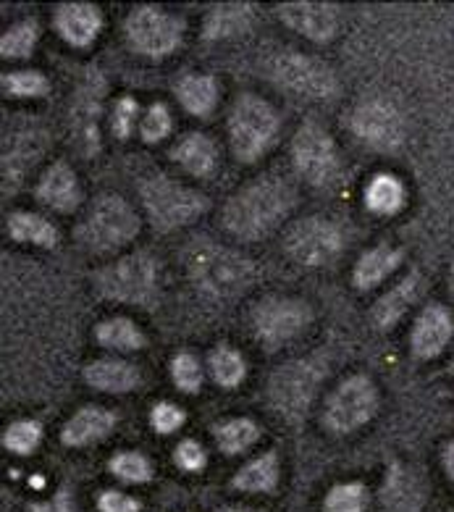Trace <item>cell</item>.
Here are the masks:
<instances>
[{
  "label": "cell",
  "mask_w": 454,
  "mask_h": 512,
  "mask_svg": "<svg viewBox=\"0 0 454 512\" xmlns=\"http://www.w3.org/2000/svg\"><path fill=\"white\" fill-rule=\"evenodd\" d=\"M294 205V192L281 179H258L247 184L231 197L224 211V226L234 237L255 242V239L271 234L276 226L289 216Z\"/></svg>",
  "instance_id": "obj_1"
},
{
  "label": "cell",
  "mask_w": 454,
  "mask_h": 512,
  "mask_svg": "<svg viewBox=\"0 0 454 512\" xmlns=\"http://www.w3.org/2000/svg\"><path fill=\"white\" fill-rule=\"evenodd\" d=\"M187 266L197 287L213 297L242 295L255 279L250 258L216 242H197L189 247Z\"/></svg>",
  "instance_id": "obj_2"
},
{
  "label": "cell",
  "mask_w": 454,
  "mask_h": 512,
  "mask_svg": "<svg viewBox=\"0 0 454 512\" xmlns=\"http://www.w3.org/2000/svg\"><path fill=\"white\" fill-rule=\"evenodd\" d=\"M137 232L140 218L132 211V205L119 195H100L82 218L77 239L92 253H113L126 242H132Z\"/></svg>",
  "instance_id": "obj_3"
},
{
  "label": "cell",
  "mask_w": 454,
  "mask_h": 512,
  "mask_svg": "<svg viewBox=\"0 0 454 512\" xmlns=\"http://www.w3.org/2000/svg\"><path fill=\"white\" fill-rule=\"evenodd\" d=\"M140 195L142 203H145V211L153 218V224L163 232L192 224L195 218L208 211L205 195L189 190V187L174 182V179H168L166 174L147 176L145 182L140 184Z\"/></svg>",
  "instance_id": "obj_4"
},
{
  "label": "cell",
  "mask_w": 454,
  "mask_h": 512,
  "mask_svg": "<svg viewBox=\"0 0 454 512\" xmlns=\"http://www.w3.org/2000/svg\"><path fill=\"white\" fill-rule=\"evenodd\" d=\"M279 134V116L268 100L255 95L237 98L229 116V140L239 161L252 163L266 153Z\"/></svg>",
  "instance_id": "obj_5"
},
{
  "label": "cell",
  "mask_w": 454,
  "mask_h": 512,
  "mask_svg": "<svg viewBox=\"0 0 454 512\" xmlns=\"http://www.w3.org/2000/svg\"><path fill=\"white\" fill-rule=\"evenodd\" d=\"M98 292L126 305H147L158 292V268L147 253H134L105 266L95 276Z\"/></svg>",
  "instance_id": "obj_6"
},
{
  "label": "cell",
  "mask_w": 454,
  "mask_h": 512,
  "mask_svg": "<svg viewBox=\"0 0 454 512\" xmlns=\"http://www.w3.org/2000/svg\"><path fill=\"white\" fill-rule=\"evenodd\" d=\"M323 376H326V368L318 358L292 360L284 368H279L273 373L271 389H268L273 410L289 418V421H297L302 415H308L310 402H313Z\"/></svg>",
  "instance_id": "obj_7"
},
{
  "label": "cell",
  "mask_w": 454,
  "mask_h": 512,
  "mask_svg": "<svg viewBox=\"0 0 454 512\" xmlns=\"http://www.w3.org/2000/svg\"><path fill=\"white\" fill-rule=\"evenodd\" d=\"M126 40L137 53L147 58H163L174 53L182 43L184 22L163 8L142 6L134 8L126 19Z\"/></svg>",
  "instance_id": "obj_8"
},
{
  "label": "cell",
  "mask_w": 454,
  "mask_h": 512,
  "mask_svg": "<svg viewBox=\"0 0 454 512\" xmlns=\"http://www.w3.org/2000/svg\"><path fill=\"white\" fill-rule=\"evenodd\" d=\"M378 392L368 376H352L336 386L326 400L323 421L336 434H350L376 415Z\"/></svg>",
  "instance_id": "obj_9"
},
{
  "label": "cell",
  "mask_w": 454,
  "mask_h": 512,
  "mask_svg": "<svg viewBox=\"0 0 454 512\" xmlns=\"http://www.w3.org/2000/svg\"><path fill=\"white\" fill-rule=\"evenodd\" d=\"M292 155L297 171L315 187H326L342 171V161H339V150H336L334 140H331L326 129L313 124V121L297 129L292 142Z\"/></svg>",
  "instance_id": "obj_10"
},
{
  "label": "cell",
  "mask_w": 454,
  "mask_h": 512,
  "mask_svg": "<svg viewBox=\"0 0 454 512\" xmlns=\"http://www.w3.org/2000/svg\"><path fill=\"white\" fill-rule=\"evenodd\" d=\"M284 247L289 258L297 260L300 266H329L344 250V237L334 221L310 216L289 229Z\"/></svg>",
  "instance_id": "obj_11"
},
{
  "label": "cell",
  "mask_w": 454,
  "mask_h": 512,
  "mask_svg": "<svg viewBox=\"0 0 454 512\" xmlns=\"http://www.w3.org/2000/svg\"><path fill=\"white\" fill-rule=\"evenodd\" d=\"M273 79L294 95L313 100H329L336 95V77L329 66L302 53H281L271 66Z\"/></svg>",
  "instance_id": "obj_12"
},
{
  "label": "cell",
  "mask_w": 454,
  "mask_h": 512,
  "mask_svg": "<svg viewBox=\"0 0 454 512\" xmlns=\"http://www.w3.org/2000/svg\"><path fill=\"white\" fill-rule=\"evenodd\" d=\"M352 132L373 150H397L405 142V116L392 100L371 98L352 113Z\"/></svg>",
  "instance_id": "obj_13"
},
{
  "label": "cell",
  "mask_w": 454,
  "mask_h": 512,
  "mask_svg": "<svg viewBox=\"0 0 454 512\" xmlns=\"http://www.w3.org/2000/svg\"><path fill=\"white\" fill-rule=\"evenodd\" d=\"M310 308L302 300H289V297H271L263 300L252 310V329L260 342L268 347H279L289 339L300 337L308 329Z\"/></svg>",
  "instance_id": "obj_14"
},
{
  "label": "cell",
  "mask_w": 454,
  "mask_h": 512,
  "mask_svg": "<svg viewBox=\"0 0 454 512\" xmlns=\"http://www.w3.org/2000/svg\"><path fill=\"white\" fill-rule=\"evenodd\" d=\"M105 79L100 69H87L84 79L79 82V90L71 103V132H74V145L84 158H92L100 148L98 119L100 106H103Z\"/></svg>",
  "instance_id": "obj_15"
},
{
  "label": "cell",
  "mask_w": 454,
  "mask_h": 512,
  "mask_svg": "<svg viewBox=\"0 0 454 512\" xmlns=\"http://www.w3.org/2000/svg\"><path fill=\"white\" fill-rule=\"evenodd\" d=\"M279 16L297 35L308 37L313 43H326L339 32L342 14L334 3H284Z\"/></svg>",
  "instance_id": "obj_16"
},
{
  "label": "cell",
  "mask_w": 454,
  "mask_h": 512,
  "mask_svg": "<svg viewBox=\"0 0 454 512\" xmlns=\"http://www.w3.org/2000/svg\"><path fill=\"white\" fill-rule=\"evenodd\" d=\"M454 337V318L444 305H428L418 316L410 334V344L418 358L431 360L447 350L449 339Z\"/></svg>",
  "instance_id": "obj_17"
},
{
  "label": "cell",
  "mask_w": 454,
  "mask_h": 512,
  "mask_svg": "<svg viewBox=\"0 0 454 512\" xmlns=\"http://www.w3.org/2000/svg\"><path fill=\"white\" fill-rule=\"evenodd\" d=\"M426 502V484L415 468L392 465L381 489V512H420Z\"/></svg>",
  "instance_id": "obj_18"
},
{
  "label": "cell",
  "mask_w": 454,
  "mask_h": 512,
  "mask_svg": "<svg viewBox=\"0 0 454 512\" xmlns=\"http://www.w3.org/2000/svg\"><path fill=\"white\" fill-rule=\"evenodd\" d=\"M53 24L66 43L74 48H87L100 35L103 16L98 6H90V3H63L53 16Z\"/></svg>",
  "instance_id": "obj_19"
},
{
  "label": "cell",
  "mask_w": 454,
  "mask_h": 512,
  "mask_svg": "<svg viewBox=\"0 0 454 512\" xmlns=\"http://www.w3.org/2000/svg\"><path fill=\"white\" fill-rule=\"evenodd\" d=\"M77 174L66 163H53L37 184V200L58 213H71L79 205Z\"/></svg>",
  "instance_id": "obj_20"
},
{
  "label": "cell",
  "mask_w": 454,
  "mask_h": 512,
  "mask_svg": "<svg viewBox=\"0 0 454 512\" xmlns=\"http://www.w3.org/2000/svg\"><path fill=\"white\" fill-rule=\"evenodd\" d=\"M84 381L98 389V392L108 394H126L137 389L142 381L140 371L134 368L132 363H124V360H95L84 368Z\"/></svg>",
  "instance_id": "obj_21"
},
{
  "label": "cell",
  "mask_w": 454,
  "mask_h": 512,
  "mask_svg": "<svg viewBox=\"0 0 454 512\" xmlns=\"http://www.w3.org/2000/svg\"><path fill=\"white\" fill-rule=\"evenodd\" d=\"M116 426V415L103 410V407H82L61 431L63 444L69 447H87V444L100 442L103 436L111 434Z\"/></svg>",
  "instance_id": "obj_22"
},
{
  "label": "cell",
  "mask_w": 454,
  "mask_h": 512,
  "mask_svg": "<svg viewBox=\"0 0 454 512\" xmlns=\"http://www.w3.org/2000/svg\"><path fill=\"white\" fill-rule=\"evenodd\" d=\"M420 292V274L413 271L410 276L399 281L397 287L389 289L381 300L376 302V308H373V323H376L378 329H392L397 326V321L405 316L410 305L418 300Z\"/></svg>",
  "instance_id": "obj_23"
},
{
  "label": "cell",
  "mask_w": 454,
  "mask_h": 512,
  "mask_svg": "<svg viewBox=\"0 0 454 512\" xmlns=\"http://www.w3.org/2000/svg\"><path fill=\"white\" fill-rule=\"evenodd\" d=\"M216 155V145L200 132L184 134L174 148V161L195 176H208L216 169Z\"/></svg>",
  "instance_id": "obj_24"
},
{
  "label": "cell",
  "mask_w": 454,
  "mask_h": 512,
  "mask_svg": "<svg viewBox=\"0 0 454 512\" xmlns=\"http://www.w3.org/2000/svg\"><path fill=\"white\" fill-rule=\"evenodd\" d=\"M399 260H402V253H399L397 247L381 245L368 250V253H363L360 255V260H357L355 274H352L355 287L357 289L378 287V284H381V281H384L386 276L392 274L394 268L399 266Z\"/></svg>",
  "instance_id": "obj_25"
},
{
  "label": "cell",
  "mask_w": 454,
  "mask_h": 512,
  "mask_svg": "<svg viewBox=\"0 0 454 512\" xmlns=\"http://www.w3.org/2000/svg\"><path fill=\"white\" fill-rule=\"evenodd\" d=\"M252 6L250 3H229V6H216L205 19V37L208 40H226V37L245 35L252 27Z\"/></svg>",
  "instance_id": "obj_26"
},
{
  "label": "cell",
  "mask_w": 454,
  "mask_h": 512,
  "mask_svg": "<svg viewBox=\"0 0 454 512\" xmlns=\"http://www.w3.org/2000/svg\"><path fill=\"white\" fill-rule=\"evenodd\" d=\"M176 98L192 116H208L218 103V85L205 74H187L176 82Z\"/></svg>",
  "instance_id": "obj_27"
},
{
  "label": "cell",
  "mask_w": 454,
  "mask_h": 512,
  "mask_svg": "<svg viewBox=\"0 0 454 512\" xmlns=\"http://www.w3.org/2000/svg\"><path fill=\"white\" fill-rule=\"evenodd\" d=\"M365 205L378 216H392L405 205V187L392 174L373 176L365 187Z\"/></svg>",
  "instance_id": "obj_28"
},
{
  "label": "cell",
  "mask_w": 454,
  "mask_h": 512,
  "mask_svg": "<svg viewBox=\"0 0 454 512\" xmlns=\"http://www.w3.org/2000/svg\"><path fill=\"white\" fill-rule=\"evenodd\" d=\"M8 234L16 242H29L37 247H56L58 245V229L50 221L35 213H11L8 216Z\"/></svg>",
  "instance_id": "obj_29"
},
{
  "label": "cell",
  "mask_w": 454,
  "mask_h": 512,
  "mask_svg": "<svg viewBox=\"0 0 454 512\" xmlns=\"http://www.w3.org/2000/svg\"><path fill=\"white\" fill-rule=\"evenodd\" d=\"M95 339L116 352H134L145 347V334L129 318H108L95 329Z\"/></svg>",
  "instance_id": "obj_30"
},
{
  "label": "cell",
  "mask_w": 454,
  "mask_h": 512,
  "mask_svg": "<svg viewBox=\"0 0 454 512\" xmlns=\"http://www.w3.org/2000/svg\"><path fill=\"white\" fill-rule=\"evenodd\" d=\"M276 484H279V460L273 452L255 457L234 476V489L242 491H273Z\"/></svg>",
  "instance_id": "obj_31"
},
{
  "label": "cell",
  "mask_w": 454,
  "mask_h": 512,
  "mask_svg": "<svg viewBox=\"0 0 454 512\" xmlns=\"http://www.w3.org/2000/svg\"><path fill=\"white\" fill-rule=\"evenodd\" d=\"M213 436H216L218 447L224 449L226 455H237V452H245L247 447L258 442V426L247 418H231V421L218 423L213 428Z\"/></svg>",
  "instance_id": "obj_32"
},
{
  "label": "cell",
  "mask_w": 454,
  "mask_h": 512,
  "mask_svg": "<svg viewBox=\"0 0 454 512\" xmlns=\"http://www.w3.org/2000/svg\"><path fill=\"white\" fill-rule=\"evenodd\" d=\"M208 365L213 379L221 386H226V389H234L239 381L245 379V360H242V355L237 350H231L226 344H218L216 350L210 352Z\"/></svg>",
  "instance_id": "obj_33"
},
{
  "label": "cell",
  "mask_w": 454,
  "mask_h": 512,
  "mask_svg": "<svg viewBox=\"0 0 454 512\" xmlns=\"http://www.w3.org/2000/svg\"><path fill=\"white\" fill-rule=\"evenodd\" d=\"M37 35H40V29H37L35 22H19L14 27L8 29L3 40H0V50H3V56L6 58H27L32 53L37 43Z\"/></svg>",
  "instance_id": "obj_34"
},
{
  "label": "cell",
  "mask_w": 454,
  "mask_h": 512,
  "mask_svg": "<svg viewBox=\"0 0 454 512\" xmlns=\"http://www.w3.org/2000/svg\"><path fill=\"white\" fill-rule=\"evenodd\" d=\"M3 90L11 98H42L48 92V79L40 71H14L3 77Z\"/></svg>",
  "instance_id": "obj_35"
},
{
  "label": "cell",
  "mask_w": 454,
  "mask_h": 512,
  "mask_svg": "<svg viewBox=\"0 0 454 512\" xmlns=\"http://www.w3.org/2000/svg\"><path fill=\"white\" fill-rule=\"evenodd\" d=\"M365 505H368V491L363 484L334 486L323 502L326 512H363Z\"/></svg>",
  "instance_id": "obj_36"
},
{
  "label": "cell",
  "mask_w": 454,
  "mask_h": 512,
  "mask_svg": "<svg viewBox=\"0 0 454 512\" xmlns=\"http://www.w3.org/2000/svg\"><path fill=\"white\" fill-rule=\"evenodd\" d=\"M171 376H174V384L182 389L184 394L200 392L203 386V368H200V360L189 352H179L174 360H171Z\"/></svg>",
  "instance_id": "obj_37"
},
{
  "label": "cell",
  "mask_w": 454,
  "mask_h": 512,
  "mask_svg": "<svg viewBox=\"0 0 454 512\" xmlns=\"http://www.w3.org/2000/svg\"><path fill=\"white\" fill-rule=\"evenodd\" d=\"M42 439V428L37 421H19L11 423L3 434V444L6 449H11L14 455H29L32 449L40 444Z\"/></svg>",
  "instance_id": "obj_38"
},
{
  "label": "cell",
  "mask_w": 454,
  "mask_h": 512,
  "mask_svg": "<svg viewBox=\"0 0 454 512\" xmlns=\"http://www.w3.org/2000/svg\"><path fill=\"white\" fill-rule=\"evenodd\" d=\"M111 470L129 484H142L150 478V463L137 452H121L111 460Z\"/></svg>",
  "instance_id": "obj_39"
},
{
  "label": "cell",
  "mask_w": 454,
  "mask_h": 512,
  "mask_svg": "<svg viewBox=\"0 0 454 512\" xmlns=\"http://www.w3.org/2000/svg\"><path fill=\"white\" fill-rule=\"evenodd\" d=\"M168 132H171V116H168V108L161 106V103H155V106H150V111L142 116V124H140L142 140L161 142Z\"/></svg>",
  "instance_id": "obj_40"
},
{
  "label": "cell",
  "mask_w": 454,
  "mask_h": 512,
  "mask_svg": "<svg viewBox=\"0 0 454 512\" xmlns=\"http://www.w3.org/2000/svg\"><path fill=\"white\" fill-rule=\"evenodd\" d=\"M134 124H137V103L132 98H121L113 108L111 116V127L113 134L119 137V140H126L129 134H132Z\"/></svg>",
  "instance_id": "obj_41"
},
{
  "label": "cell",
  "mask_w": 454,
  "mask_h": 512,
  "mask_svg": "<svg viewBox=\"0 0 454 512\" xmlns=\"http://www.w3.org/2000/svg\"><path fill=\"white\" fill-rule=\"evenodd\" d=\"M150 421H153V428L158 434H174L176 428L184 423V413L176 405H171V402H158L153 407Z\"/></svg>",
  "instance_id": "obj_42"
},
{
  "label": "cell",
  "mask_w": 454,
  "mask_h": 512,
  "mask_svg": "<svg viewBox=\"0 0 454 512\" xmlns=\"http://www.w3.org/2000/svg\"><path fill=\"white\" fill-rule=\"evenodd\" d=\"M176 465L184 470H189V473H195V470H200L205 465V452L203 447L197 442H182L179 447H176Z\"/></svg>",
  "instance_id": "obj_43"
},
{
  "label": "cell",
  "mask_w": 454,
  "mask_h": 512,
  "mask_svg": "<svg viewBox=\"0 0 454 512\" xmlns=\"http://www.w3.org/2000/svg\"><path fill=\"white\" fill-rule=\"evenodd\" d=\"M100 512H140V502L119 491H103L98 499Z\"/></svg>",
  "instance_id": "obj_44"
},
{
  "label": "cell",
  "mask_w": 454,
  "mask_h": 512,
  "mask_svg": "<svg viewBox=\"0 0 454 512\" xmlns=\"http://www.w3.org/2000/svg\"><path fill=\"white\" fill-rule=\"evenodd\" d=\"M29 512H71L69 491H61V494H56L50 502H45V505H35Z\"/></svg>",
  "instance_id": "obj_45"
},
{
  "label": "cell",
  "mask_w": 454,
  "mask_h": 512,
  "mask_svg": "<svg viewBox=\"0 0 454 512\" xmlns=\"http://www.w3.org/2000/svg\"><path fill=\"white\" fill-rule=\"evenodd\" d=\"M444 468H447L449 478H452V481H454V442L449 444L447 449H444Z\"/></svg>",
  "instance_id": "obj_46"
},
{
  "label": "cell",
  "mask_w": 454,
  "mask_h": 512,
  "mask_svg": "<svg viewBox=\"0 0 454 512\" xmlns=\"http://www.w3.org/2000/svg\"><path fill=\"white\" fill-rule=\"evenodd\" d=\"M218 512H260V510H252V507H221Z\"/></svg>",
  "instance_id": "obj_47"
},
{
  "label": "cell",
  "mask_w": 454,
  "mask_h": 512,
  "mask_svg": "<svg viewBox=\"0 0 454 512\" xmlns=\"http://www.w3.org/2000/svg\"><path fill=\"white\" fill-rule=\"evenodd\" d=\"M449 292L454 295V260H452V268H449Z\"/></svg>",
  "instance_id": "obj_48"
},
{
  "label": "cell",
  "mask_w": 454,
  "mask_h": 512,
  "mask_svg": "<svg viewBox=\"0 0 454 512\" xmlns=\"http://www.w3.org/2000/svg\"><path fill=\"white\" fill-rule=\"evenodd\" d=\"M452 371H454V360H452Z\"/></svg>",
  "instance_id": "obj_49"
}]
</instances>
